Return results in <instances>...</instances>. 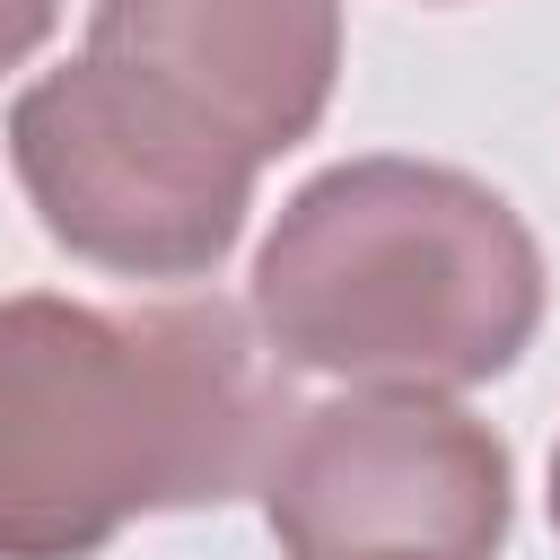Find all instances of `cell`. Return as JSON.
<instances>
[{
	"label": "cell",
	"instance_id": "277c9868",
	"mask_svg": "<svg viewBox=\"0 0 560 560\" xmlns=\"http://www.w3.org/2000/svg\"><path fill=\"white\" fill-rule=\"evenodd\" d=\"M271 525L298 560H359L368 542L411 551L420 534L446 560H481L508 525V464L481 429H464V411L341 402L271 464Z\"/></svg>",
	"mask_w": 560,
	"mask_h": 560
},
{
	"label": "cell",
	"instance_id": "5b68a950",
	"mask_svg": "<svg viewBox=\"0 0 560 560\" xmlns=\"http://www.w3.org/2000/svg\"><path fill=\"white\" fill-rule=\"evenodd\" d=\"M18 9H35V18H52V0H18Z\"/></svg>",
	"mask_w": 560,
	"mask_h": 560
},
{
	"label": "cell",
	"instance_id": "8992f818",
	"mask_svg": "<svg viewBox=\"0 0 560 560\" xmlns=\"http://www.w3.org/2000/svg\"><path fill=\"white\" fill-rule=\"evenodd\" d=\"M551 516H560V464H551Z\"/></svg>",
	"mask_w": 560,
	"mask_h": 560
},
{
	"label": "cell",
	"instance_id": "6da1fadb",
	"mask_svg": "<svg viewBox=\"0 0 560 560\" xmlns=\"http://www.w3.org/2000/svg\"><path fill=\"white\" fill-rule=\"evenodd\" d=\"M96 52L18 105V175L61 245L122 271H201L245 175L332 79V0H105Z\"/></svg>",
	"mask_w": 560,
	"mask_h": 560
},
{
	"label": "cell",
	"instance_id": "3957f363",
	"mask_svg": "<svg viewBox=\"0 0 560 560\" xmlns=\"http://www.w3.org/2000/svg\"><path fill=\"white\" fill-rule=\"evenodd\" d=\"M464 201V175L438 166H341L298 192L280 245L368 262L385 280H289L262 289L271 332L315 359V368H359V376H499L534 324V254L508 262H464V271H420L411 254L438 236V219Z\"/></svg>",
	"mask_w": 560,
	"mask_h": 560
},
{
	"label": "cell",
	"instance_id": "52a82bcc",
	"mask_svg": "<svg viewBox=\"0 0 560 560\" xmlns=\"http://www.w3.org/2000/svg\"><path fill=\"white\" fill-rule=\"evenodd\" d=\"M385 560H420V551H385Z\"/></svg>",
	"mask_w": 560,
	"mask_h": 560
},
{
	"label": "cell",
	"instance_id": "7a4b0ae2",
	"mask_svg": "<svg viewBox=\"0 0 560 560\" xmlns=\"http://www.w3.org/2000/svg\"><path fill=\"white\" fill-rule=\"evenodd\" d=\"M271 402L228 306H0V560H79L131 508L228 499Z\"/></svg>",
	"mask_w": 560,
	"mask_h": 560
}]
</instances>
